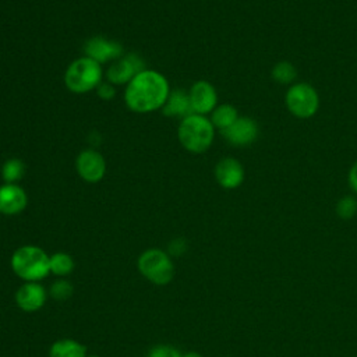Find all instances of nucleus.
I'll use <instances>...</instances> for the list:
<instances>
[{"label":"nucleus","mask_w":357,"mask_h":357,"mask_svg":"<svg viewBox=\"0 0 357 357\" xmlns=\"http://www.w3.org/2000/svg\"><path fill=\"white\" fill-rule=\"evenodd\" d=\"M169 93L167 79L160 73L145 68L127 84L124 102L132 112L149 113L162 109Z\"/></svg>","instance_id":"1"},{"label":"nucleus","mask_w":357,"mask_h":357,"mask_svg":"<svg viewBox=\"0 0 357 357\" xmlns=\"http://www.w3.org/2000/svg\"><path fill=\"white\" fill-rule=\"evenodd\" d=\"M169 251H170V254H169L170 257H172V255H174V257L181 255V254L185 251V243H184V240L178 238V240H174L173 243H170Z\"/></svg>","instance_id":"26"},{"label":"nucleus","mask_w":357,"mask_h":357,"mask_svg":"<svg viewBox=\"0 0 357 357\" xmlns=\"http://www.w3.org/2000/svg\"><path fill=\"white\" fill-rule=\"evenodd\" d=\"M181 356L183 354L170 344H156L148 353V357H181Z\"/></svg>","instance_id":"23"},{"label":"nucleus","mask_w":357,"mask_h":357,"mask_svg":"<svg viewBox=\"0 0 357 357\" xmlns=\"http://www.w3.org/2000/svg\"><path fill=\"white\" fill-rule=\"evenodd\" d=\"M222 134L230 145L247 146L257 141L259 127L254 119L248 116H238V119L229 128L223 130Z\"/></svg>","instance_id":"9"},{"label":"nucleus","mask_w":357,"mask_h":357,"mask_svg":"<svg viewBox=\"0 0 357 357\" xmlns=\"http://www.w3.org/2000/svg\"><path fill=\"white\" fill-rule=\"evenodd\" d=\"M85 56L103 64L106 61H114L123 56V47L120 43L109 40L103 36H93L84 45Z\"/></svg>","instance_id":"13"},{"label":"nucleus","mask_w":357,"mask_h":357,"mask_svg":"<svg viewBox=\"0 0 357 357\" xmlns=\"http://www.w3.org/2000/svg\"><path fill=\"white\" fill-rule=\"evenodd\" d=\"M73 290H74V287H73V284H71L68 280H66V279H59V280H56V282L52 283L49 293H50V296H52L54 300H57V301H64V300H67V298L71 297Z\"/></svg>","instance_id":"22"},{"label":"nucleus","mask_w":357,"mask_h":357,"mask_svg":"<svg viewBox=\"0 0 357 357\" xmlns=\"http://www.w3.org/2000/svg\"><path fill=\"white\" fill-rule=\"evenodd\" d=\"M102 78V64L88 56H82L67 67L64 84L74 93H86L96 89L100 85Z\"/></svg>","instance_id":"4"},{"label":"nucleus","mask_w":357,"mask_h":357,"mask_svg":"<svg viewBox=\"0 0 357 357\" xmlns=\"http://www.w3.org/2000/svg\"><path fill=\"white\" fill-rule=\"evenodd\" d=\"M177 137L183 148L188 152L204 153L213 142L215 127L206 116L192 113L181 119Z\"/></svg>","instance_id":"2"},{"label":"nucleus","mask_w":357,"mask_h":357,"mask_svg":"<svg viewBox=\"0 0 357 357\" xmlns=\"http://www.w3.org/2000/svg\"><path fill=\"white\" fill-rule=\"evenodd\" d=\"M271 77L276 84L291 85L297 78V68L294 67L293 63L287 60H280L272 67Z\"/></svg>","instance_id":"18"},{"label":"nucleus","mask_w":357,"mask_h":357,"mask_svg":"<svg viewBox=\"0 0 357 357\" xmlns=\"http://www.w3.org/2000/svg\"><path fill=\"white\" fill-rule=\"evenodd\" d=\"M75 167L78 176L86 183H98L106 173L105 158L93 149L79 152L75 160Z\"/></svg>","instance_id":"10"},{"label":"nucleus","mask_w":357,"mask_h":357,"mask_svg":"<svg viewBox=\"0 0 357 357\" xmlns=\"http://www.w3.org/2000/svg\"><path fill=\"white\" fill-rule=\"evenodd\" d=\"M96 92H98V96L103 100H110L114 98L116 95V88L112 82H100V85L96 88Z\"/></svg>","instance_id":"24"},{"label":"nucleus","mask_w":357,"mask_h":357,"mask_svg":"<svg viewBox=\"0 0 357 357\" xmlns=\"http://www.w3.org/2000/svg\"><path fill=\"white\" fill-rule=\"evenodd\" d=\"M181 357H204V356L199 354V353H197V351H188V353L183 354Z\"/></svg>","instance_id":"27"},{"label":"nucleus","mask_w":357,"mask_h":357,"mask_svg":"<svg viewBox=\"0 0 357 357\" xmlns=\"http://www.w3.org/2000/svg\"><path fill=\"white\" fill-rule=\"evenodd\" d=\"M50 255L36 245H21L11 255V269L24 282H39L50 273Z\"/></svg>","instance_id":"3"},{"label":"nucleus","mask_w":357,"mask_h":357,"mask_svg":"<svg viewBox=\"0 0 357 357\" xmlns=\"http://www.w3.org/2000/svg\"><path fill=\"white\" fill-rule=\"evenodd\" d=\"M286 109L297 119L305 120L312 117L319 109V95L308 82L291 84L284 95Z\"/></svg>","instance_id":"6"},{"label":"nucleus","mask_w":357,"mask_h":357,"mask_svg":"<svg viewBox=\"0 0 357 357\" xmlns=\"http://www.w3.org/2000/svg\"><path fill=\"white\" fill-rule=\"evenodd\" d=\"M188 98L192 113L195 114L206 116L218 106V92L215 86L205 79H199L191 85Z\"/></svg>","instance_id":"8"},{"label":"nucleus","mask_w":357,"mask_h":357,"mask_svg":"<svg viewBox=\"0 0 357 357\" xmlns=\"http://www.w3.org/2000/svg\"><path fill=\"white\" fill-rule=\"evenodd\" d=\"M347 181H349V185H350L351 191H353L354 194H357V160L351 165V167H350V170H349Z\"/></svg>","instance_id":"25"},{"label":"nucleus","mask_w":357,"mask_h":357,"mask_svg":"<svg viewBox=\"0 0 357 357\" xmlns=\"http://www.w3.org/2000/svg\"><path fill=\"white\" fill-rule=\"evenodd\" d=\"M49 357H88L86 349L82 343L74 339H59L49 350Z\"/></svg>","instance_id":"16"},{"label":"nucleus","mask_w":357,"mask_h":357,"mask_svg":"<svg viewBox=\"0 0 357 357\" xmlns=\"http://www.w3.org/2000/svg\"><path fill=\"white\" fill-rule=\"evenodd\" d=\"M49 266H50V273L56 276H67L74 269V259L70 254L59 251L50 255Z\"/></svg>","instance_id":"19"},{"label":"nucleus","mask_w":357,"mask_h":357,"mask_svg":"<svg viewBox=\"0 0 357 357\" xmlns=\"http://www.w3.org/2000/svg\"><path fill=\"white\" fill-rule=\"evenodd\" d=\"M142 70H145L142 59L134 53H130L114 60L107 68L106 77L107 81L113 85H124L128 84Z\"/></svg>","instance_id":"7"},{"label":"nucleus","mask_w":357,"mask_h":357,"mask_svg":"<svg viewBox=\"0 0 357 357\" xmlns=\"http://www.w3.org/2000/svg\"><path fill=\"white\" fill-rule=\"evenodd\" d=\"M238 119V112L237 109L230 105V103H222V105H218L212 113H211V117L209 120L212 121L213 127L220 130V132L226 128H229L236 120Z\"/></svg>","instance_id":"17"},{"label":"nucleus","mask_w":357,"mask_h":357,"mask_svg":"<svg viewBox=\"0 0 357 357\" xmlns=\"http://www.w3.org/2000/svg\"><path fill=\"white\" fill-rule=\"evenodd\" d=\"M24 172H25V166L20 159H10L4 162L1 167L3 180L10 184H17V181L21 180V177L24 176Z\"/></svg>","instance_id":"20"},{"label":"nucleus","mask_w":357,"mask_h":357,"mask_svg":"<svg viewBox=\"0 0 357 357\" xmlns=\"http://www.w3.org/2000/svg\"><path fill=\"white\" fill-rule=\"evenodd\" d=\"M335 212L343 220H349L354 218L357 213V198L354 195H343L336 202Z\"/></svg>","instance_id":"21"},{"label":"nucleus","mask_w":357,"mask_h":357,"mask_svg":"<svg viewBox=\"0 0 357 357\" xmlns=\"http://www.w3.org/2000/svg\"><path fill=\"white\" fill-rule=\"evenodd\" d=\"M28 205V195L18 184L6 183L0 187V213L14 216Z\"/></svg>","instance_id":"14"},{"label":"nucleus","mask_w":357,"mask_h":357,"mask_svg":"<svg viewBox=\"0 0 357 357\" xmlns=\"http://www.w3.org/2000/svg\"><path fill=\"white\" fill-rule=\"evenodd\" d=\"M47 298L46 289L39 282H25L15 293V304L24 312L39 311Z\"/></svg>","instance_id":"12"},{"label":"nucleus","mask_w":357,"mask_h":357,"mask_svg":"<svg viewBox=\"0 0 357 357\" xmlns=\"http://www.w3.org/2000/svg\"><path fill=\"white\" fill-rule=\"evenodd\" d=\"M137 268L146 280L158 286L170 283L174 276V265L172 257L159 248L145 250L138 257Z\"/></svg>","instance_id":"5"},{"label":"nucleus","mask_w":357,"mask_h":357,"mask_svg":"<svg viewBox=\"0 0 357 357\" xmlns=\"http://www.w3.org/2000/svg\"><path fill=\"white\" fill-rule=\"evenodd\" d=\"M215 178L222 188L234 190L243 184L245 178V170L240 160L227 156L216 163Z\"/></svg>","instance_id":"11"},{"label":"nucleus","mask_w":357,"mask_h":357,"mask_svg":"<svg viewBox=\"0 0 357 357\" xmlns=\"http://www.w3.org/2000/svg\"><path fill=\"white\" fill-rule=\"evenodd\" d=\"M88 357H99V356H88Z\"/></svg>","instance_id":"28"},{"label":"nucleus","mask_w":357,"mask_h":357,"mask_svg":"<svg viewBox=\"0 0 357 357\" xmlns=\"http://www.w3.org/2000/svg\"><path fill=\"white\" fill-rule=\"evenodd\" d=\"M162 110L169 117H181V119H184V117L192 114L188 92H184L183 89L170 91Z\"/></svg>","instance_id":"15"}]
</instances>
